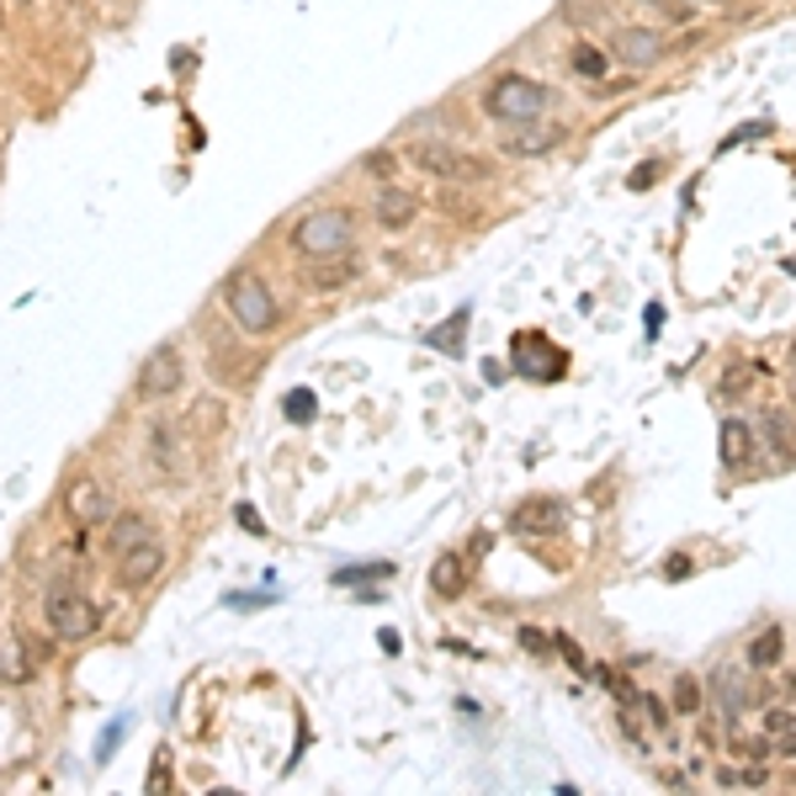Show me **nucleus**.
<instances>
[{
    "mask_svg": "<svg viewBox=\"0 0 796 796\" xmlns=\"http://www.w3.org/2000/svg\"><path fill=\"white\" fill-rule=\"evenodd\" d=\"M223 308H229V319H234L245 335H272L276 319H281L272 287H266V276H255V272L223 276Z\"/></svg>",
    "mask_w": 796,
    "mask_h": 796,
    "instance_id": "nucleus-1",
    "label": "nucleus"
},
{
    "mask_svg": "<svg viewBox=\"0 0 796 796\" xmlns=\"http://www.w3.org/2000/svg\"><path fill=\"white\" fill-rule=\"evenodd\" d=\"M351 240H356V223L345 208H319V213L298 218L287 234L292 255H303V261H335L340 250H351Z\"/></svg>",
    "mask_w": 796,
    "mask_h": 796,
    "instance_id": "nucleus-2",
    "label": "nucleus"
},
{
    "mask_svg": "<svg viewBox=\"0 0 796 796\" xmlns=\"http://www.w3.org/2000/svg\"><path fill=\"white\" fill-rule=\"evenodd\" d=\"M552 91L542 80H526V75H499L489 91H484V112H489L494 123H542V112H548Z\"/></svg>",
    "mask_w": 796,
    "mask_h": 796,
    "instance_id": "nucleus-3",
    "label": "nucleus"
},
{
    "mask_svg": "<svg viewBox=\"0 0 796 796\" xmlns=\"http://www.w3.org/2000/svg\"><path fill=\"white\" fill-rule=\"evenodd\" d=\"M43 621L59 643H86L96 632V600L75 579H54L43 595Z\"/></svg>",
    "mask_w": 796,
    "mask_h": 796,
    "instance_id": "nucleus-4",
    "label": "nucleus"
},
{
    "mask_svg": "<svg viewBox=\"0 0 796 796\" xmlns=\"http://www.w3.org/2000/svg\"><path fill=\"white\" fill-rule=\"evenodd\" d=\"M409 159H414V170H425V176H435V181H489V165L484 159H473L467 150H457V144H414L409 150Z\"/></svg>",
    "mask_w": 796,
    "mask_h": 796,
    "instance_id": "nucleus-5",
    "label": "nucleus"
},
{
    "mask_svg": "<svg viewBox=\"0 0 796 796\" xmlns=\"http://www.w3.org/2000/svg\"><path fill=\"white\" fill-rule=\"evenodd\" d=\"M181 351L176 345H154L150 356H144V367H139V383H133V394L144 398V403H165L170 394H181Z\"/></svg>",
    "mask_w": 796,
    "mask_h": 796,
    "instance_id": "nucleus-6",
    "label": "nucleus"
},
{
    "mask_svg": "<svg viewBox=\"0 0 796 796\" xmlns=\"http://www.w3.org/2000/svg\"><path fill=\"white\" fill-rule=\"evenodd\" d=\"M611 48H616V59L627 64V69H648V64L664 59V37H659L653 27H616Z\"/></svg>",
    "mask_w": 796,
    "mask_h": 796,
    "instance_id": "nucleus-7",
    "label": "nucleus"
},
{
    "mask_svg": "<svg viewBox=\"0 0 796 796\" xmlns=\"http://www.w3.org/2000/svg\"><path fill=\"white\" fill-rule=\"evenodd\" d=\"M159 568H165V548H159L154 537L150 542H139V548L118 552V584H123V589H144Z\"/></svg>",
    "mask_w": 796,
    "mask_h": 796,
    "instance_id": "nucleus-8",
    "label": "nucleus"
},
{
    "mask_svg": "<svg viewBox=\"0 0 796 796\" xmlns=\"http://www.w3.org/2000/svg\"><path fill=\"white\" fill-rule=\"evenodd\" d=\"M64 510H69V521H75V526H86V531H91V526H101L107 516H112V499H107V489H101V484H91V478H86V484H75V489L64 494Z\"/></svg>",
    "mask_w": 796,
    "mask_h": 796,
    "instance_id": "nucleus-9",
    "label": "nucleus"
},
{
    "mask_svg": "<svg viewBox=\"0 0 796 796\" xmlns=\"http://www.w3.org/2000/svg\"><path fill=\"white\" fill-rule=\"evenodd\" d=\"M717 446H722V467H733V473H743V467L754 462V452H760L754 430L743 425V420H722V430H717Z\"/></svg>",
    "mask_w": 796,
    "mask_h": 796,
    "instance_id": "nucleus-10",
    "label": "nucleus"
},
{
    "mask_svg": "<svg viewBox=\"0 0 796 796\" xmlns=\"http://www.w3.org/2000/svg\"><path fill=\"white\" fill-rule=\"evenodd\" d=\"M414 218H420V197H414V191L388 186V191L377 197V223H383V229H394V234H398V229H409Z\"/></svg>",
    "mask_w": 796,
    "mask_h": 796,
    "instance_id": "nucleus-11",
    "label": "nucleus"
},
{
    "mask_svg": "<svg viewBox=\"0 0 796 796\" xmlns=\"http://www.w3.org/2000/svg\"><path fill=\"white\" fill-rule=\"evenodd\" d=\"M150 446H154V473H165V478H186V457H181V435L176 430L159 425L150 430Z\"/></svg>",
    "mask_w": 796,
    "mask_h": 796,
    "instance_id": "nucleus-12",
    "label": "nucleus"
},
{
    "mask_svg": "<svg viewBox=\"0 0 796 796\" xmlns=\"http://www.w3.org/2000/svg\"><path fill=\"white\" fill-rule=\"evenodd\" d=\"M0 679H5V685H27L32 679V659L11 627H0Z\"/></svg>",
    "mask_w": 796,
    "mask_h": 796,
    "instance_id": "nucleus-13",
    "label": "nucleus"
},
{
    "mask_svg": "<svg viewBox=\"0 0 796 796\" xmlns=\"http://www.w3.org/2000/svg\"><path fill=\"white\" fill-rule=\"evenodd\" d=\"M563 144V128H548V123H521V133L505 139V154H548Z\"/></svg>",
    "mask_w": 796,
    "mask_h": 796,
    "instance_id": "nucleus-14",
    "label": "nucleus"
},
{
    "mask_svg": "<svg viewBox=\"0 0 796 796\" xmlns=\"http://www.w3.org/2000/svg\"><path fill=\"white\" fill-rule=\"evenodd\" d=\"M563 521V505H557V499H526L521 510H516V516H510V526H516V531H542V526H557Z\"/></svg>",
    "mask_w": 796,
    "mask_h": 796,
    "instance_id": "nucleus-15",
    "label": "nucleus"
},
{
    "mask_svg": "<svg viewBox=\"0 0 796 796\" xmlns=\"http://www.w3.org/2000/svg\"><path fill=\"white\" fill-rule=\"evenodd\" d=\"M765 441L786 462H796V414H792V409H770V414H765Z\"/></svg>",
    "mask_w": 796,
    "mask_h": 796,
    "instance_id": "nucleus-16",
    "label": "nucleus"
},
{
    "mask_svg": "<svg viewBox=\"0 0 796 796\" xmlns=\"http://www.w3.org/2000/svg\"><path fill=\"white\" fill-rule=\"evenodd\" d=\"M430 589L441 595V600H457L462 595V557H435V568H430Z\"/></svg>",
    "mask_w": 796,
    "mask_h": 796,
    "instance_id": "nucleus-17",
    "label": "nucleus"
},
{
    "mask_svg": "<svg viewBox=\"0 0 796 796\" xmlns=\"http://www.w3.org/2000/svg\"><path fill=\"white\" fill-rule=\"evenodd\" d=\"M711 690H717V701H722V711H728V717H738V711L749 706V690H743V679H738L733 670L711 674Z\"/></svg>",
    "mask_w": 796,
    "mask_h": 796,
    "instance_id": "nucleus-18",
    "label": "nucleus"
},
{
    "mask_svg": "<svg viewBox=\"0 0 796 796\" xmlns=\"http://www.w3.org/2000/svg\"><path fill=\"white\" fill-rule=\"evenodd\" d=\"M781 648H786V638H781V627H770L765 638H754V643H749V670H775V664H781Z\"/></svg>",
    "mask_w": 796,
    "mask_h": 796,
    "instance_id": "nucleus-19",
    "label": "nucleus"
},
{
    "mask_svg": "<svg viewBox=\"0 0 796 796\" xmlns=\"http://www.w3.org/2000/svg\"><path fill=\"white\" fill-rule=\"evenodd\" d=\"M568 64H574V75H579V80H606V64H611V59H606L595 43H574Z\"/></svg>",
    "mask_w": 796,
    "mask_h": 796,
    "instance_id": "nucleus-20",
    "label": "nucleus"
},
{
    "mask_svg": "<svg viewBox=\"0 0 796 796\" xmlns=\"http://www.w3.org/2000/svg\"><path fill=\"white\" fill-rule=\"evenodd\" d=\"M150 537H154V526L144 521V516H123V521L112 526V552L139 548V542H150Z\"/></svg>",
    "mask_w": 796,
    "mask_h": 796,
    "instance_id": "nucleus-21",
    "label": "nucleus"
},
{
    "mask_svg": "<svg viewBox=\"0 0 796 796\" xmlns=\"http://www.w3.org/2000/svg\"><path fill=\"white\" fill-rule=\"evenodd\" d=\"M281 409H287V420H298V425H308V420L319 414V398L308 394V388H292V394L281 398Z\"/></svg>",
    "mask_w": 796,
    "mask_h": 796,
    "instance_id": "nucleus-22",
    "label": "nucleus"
},
{
    "mask_svg": "<svg viewBox=\"0 0 796 796\" xmlns=\"http://www.w3.org/2000/svg\"><path fill=\"white\" fill-rule=\"evenodd\" d=\"M674 706H679V717H696V711H701V685H696L690 674L674 679Z\"/></svg>",
    "mask_w": 796,
    "mask_h": 796,
    "instance_id": "nucleus-23",
    "label": "nucleus"
},
{
    "mask_svg": "<svg viewBox=\"0 0 796 796\" xmlns=\"http://www.w3.org/2000/svg\"><path fill=\"white\" fill-rule=\"evenodd\" d=\"M367 579H394V563H362V568H340L335 584H367Z\"/></svg>",
    "mask_w": 796,
    "mask_h": 796,
    "instance_id": "nucleus-24",
    "label": "nucleus"
},
{
    "mask_svg": "<svg viewBox=\"0 0 796 796\" xmlns=\"http://www.w3.org/2000/svg\"><path fill=\"white\" fill-rule=\"evenodd\" d=\"M462 324H467V313H452V319H446V330H430L425 345H435V351H457Z\"/></svg>",
    "mask_w": 796,
    "mask_h": 796,
    "instance_id": "nucleus-25",
    "label": "nucleus"
},
{
    "mask_svg": "<svg viewBox=\"0 0 796 796\" xmlns=\"http://www.w3.org/2000/svg\"><path fill=\"white\" fill-rule=\"evenodd\" d=\"M743 754L749 760H770V738H743Z\"/></svg>",
    "mask_w": 796,
    "mask_h": 796,
    "instance_id": "nucleus-26",
    "label": "nucleus"
},
{
    "mask_svg": "<svg viewBox=\"0 0 796 796\" xmlns=\"http://www.w3.org/2000/svg\"><path fill=\"white\" fill-rule=\"evenodd\" d=\"M765 728H770V733H792V711H770Z\"/></svg>",
    "mask_w": 796,
    "mask_h": 796,
    "instance_id": "nucleus-27",
    "label": "nucleus"
},
{
    "mask_svg": "<svg viewBox=\"0 0 796 796\" xmlns=\"http://www.w3.org/2000/svg\"><path fill=\"white\" fill-rule=\"evenodd\" d=\"M521 643L531 648V653H552V643H548V638H542V632H531V627H526V632H521Z\"/></svg>",
    "mask_w": 796,
    "mask_h": 796,
    "instance_id": "nucleus-28",
    "label": "nucleus"
},
{
    "mask_svg": "<svg viewBox=\"0 0 796 796\" xmlns=\"http://www.w3.org/2000/svg\"><path fill=\"white\" fill-rule=\"evenodd\" d=\"M367 170H372V176H388V170H394V154H372Z\"/></svg>",
    "mask_w": 796,
    "mask_h": 796,
    "instance_id": "nucleus-29",
    "label": "nucleus"
},
{
    "mask_svg": "<svg viewBox=\"0 0 796 796\" xmlns=\"http://www.w3.org/2000/svg\"><path fill=\"white\" fill-rule=\"evenodd\" d=\"M240 526H250V531H255V537H266V526H261V516H255V510H250V505H240Z\"/></svg>",
    "mask_w": 796,
    "mask_h": 796,
    "instance_id": "nucleus-30",
    "label": "nucleus"
},
{
    "mask_svg": "<svg viewBox=\"0 0 796 796\" xmlns=\"http://www.w3.org/2000/svg\"><path fill=\"white\" fill-rule=\"evenodd\" d=\"M664 574H670V579H685V574H690V557H670V568H664Z\"/></svg>",
    "mask_w": 796,
    "mask_h": 796,
    "instance_id": "nucleus-31",
    "label": "nucleus"
},
{
    "mask_svg": "<svg viewBox=\"0 0 796 796\" xmlns=\"http://www.w3.org/2000/svg\"><path fill=\"white\" fill-rule=\"evenodd\" d=\"M643 5H670V11H679V16H685V5H674V0H643Z\"/></svg>",
    "mask_w": 796,
    "mask_h": 796,
    "instance_id": "nucleus-32",
    "label": "nucleus"
},
{
    "mask_svg": "<svg viewBox=\"0 0 796 796\" xmlns=\"http://www.w3.org/2000/svg\"><path fill=\"white\" fill-rule=\"evenodd\" d=\"M690 5H722V0H690Z\"/></svg>",
    "mask_w": 796,
    "mask_h": 796,
    "instance_id": "nucleus-33",
    "label": "nucleus"
},
{
    "mask_svg": "<svg viewBox=\"0 0 796 796\" xmlns=\"http://www.w3.org/2000/svg\"><path fill=\"white\" fill-rule=\"evenodd\" d=\"M792 367H796V345H792Z\"/></svg>",
    "mask_w": 796,
    "mask_h": 796,
    "instance_id": "nucleus-34",
    "label": "nucleus"
},
{
    "mask_svg": "<svg viewBox=\"0 0 796 796\" xmlns=\"http://www.w3.org/2000/svg\"><path fill=\"white\" fill-rule=\"evenodd\" d=\"M22 5H27V0H22Z\"/></svg>",
    "mask_w": 796,
    "mask_h": 796,
    "instance_id": "nucleus-35",
    "label": "nucleus"
}]
</instances>
